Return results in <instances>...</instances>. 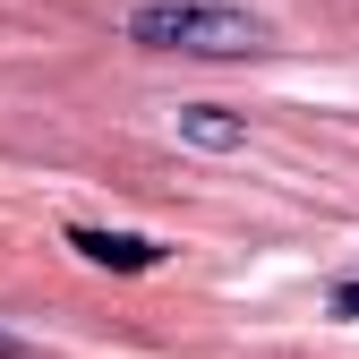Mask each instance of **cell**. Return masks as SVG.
Wrapping results in <instances>:
<instances>
[{
    "instance_id": "6da1fadb",
    "label": "cell",
    "mask_w": 359,
    "mask_h": 359,
    "mask_svg": "<svg viewBox=\"0 0 359 359\" xmlns=\"http://www.w3.org/2000/svg\"><path fill=\"white\" fill-rule=\"evenodd\" d=\"M128 43L137 52H189V60H248L274 34L257 9H231V0H146V9H128Z\"/></svg>"
},
{
    "instance_id": "7a4b0ae2",
    "label": "cell",
    "mask_w": 359,
    "mask_h": 359,
    "mask_svg": "<svg viewBox=\"0 0 359 359\" xmlns=\"http://www.w3.org/2000/svg\"><path fill=\"white\" fill-rule=\"evenodd\" d=\"M69 248L86 265H111V274H154V265H163V240H146V231H103V222H77Z\"/></svg>"
},
{
    "instance_id": "3957f363",
    "label": "cell",
    "mask_w": 359,
    "mask_h": 359,
    "mask_svg": "<svg viewBox=\"0 0 359 359\" xmlns=\"http://www.w3.org/2000/svg\"><path fill=\"white\" fill-rule=\"evenodd\" d=\"M180 146L231 154V146H248V120H240V111H222V103H189V111H180Z\"/></svg>"
},
{
    "instance_id": "277c9868",
    "label": "cell",
    "mask_w": 359,
    "mask_h": 359,
    "mask_svg": "<svg viewBox=\"0 0 359 359\" xmlns=\"http://www.w3.org/2000/svg\"><path fill=\"white\" fill-rule=\"evenodd\" d=\"M334 317H359V274H351V283H334Z\"/></svg>"
},
{
    "instance_id": "5b68a950",
    "label": "cell",
    "mask_w": 359,
    "mask_h": 359,
    "mask_svg": "<svg viewBox=\"0 0 359 359\" xmlns=\"http://www.w3.org/2000/svg\"><path fill=\"white\" fill-rule=\"evenodd\" d=\"M0 359H34V342H18V334H0Z\"/></svg>"
}]
</instances>
